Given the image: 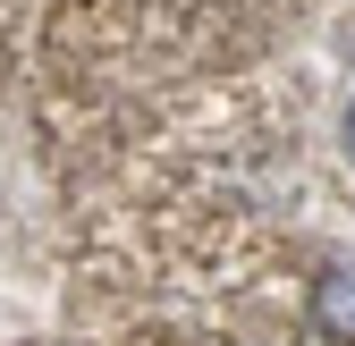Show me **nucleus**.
Instances as JSON below:
<instances>
[{
    "mask_svg": "<svg viewBox=\"0 0 355 346\" xmlns=\"http://www.w3.org/2000/svg\"><path fill=\"white\" fill-rule=\"evenodd\" d=\"M304 313H313V329H322L330 346H355V271H347V262H338V271H322Z\"/></svg>",
    "mask_w": 355,
    "mask_h": 346,
    "instance_id": "f257e3e1",
    "label": "nucleus"
},
{
    "mask_svg": "<svg viewBox=\"0 0 355 346\" xmlns=\"http://www.w3.org/2000/svg\"><path fill=\"white\" fill-rule=\"evenodd\" d=\"M347 152H355V102H347Z\"/></svg>",
    "mask_w": 355,
    "mask_h": 346,
    "instance_id": "f03ea898",
    "label": "nucleus"
}]
</instances>
